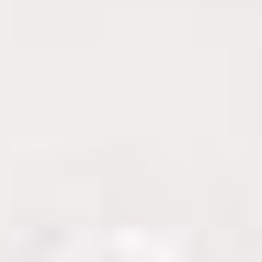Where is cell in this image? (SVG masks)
Returning <instances> with one entry per match:
<instances>
[{"label": "cell", "instance_id": "obj_1", "mask_svg": "<svg viewBox=\"0 0 262 262\" xmlns=\"http://www.w3.org/2000/svg\"><path fill=\"white\" fill-rule=\"evenodd\" d=\"M114 262H137V251H114Z\"/></svg>", "mask_w": 262, "mask_h": 262}]
</instances>
